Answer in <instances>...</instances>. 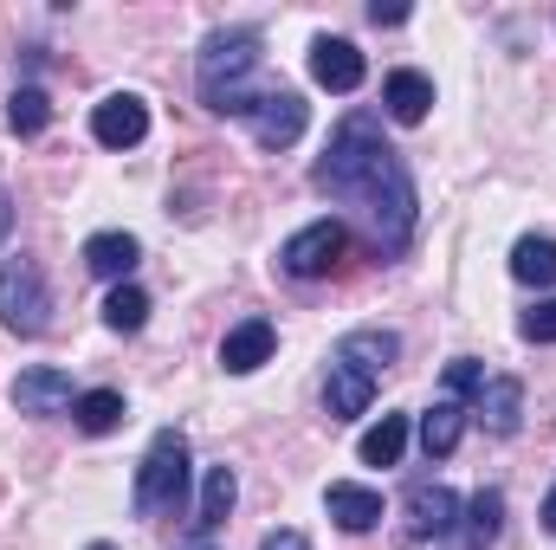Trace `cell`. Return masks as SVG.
Listing matches in <instances>:
<instances>
[{"mask_svg": "<svg viewBox=\"0 0 556 550\" xmlns=\"http://www.w3.org/2000/svg\"><path fill=\"white\" fill-rule=\"evenodd\" d=\"M311 188L330 195V201H343V208H356L369 221V247L376 253H402L415 240V214H420L415 175H408L402 149L382 142V124L369 111H350L337 124L324 162L311 168Z\"/></svg>", "mask_w": 556, "mask_h": 550, "instance_id": "1", "label": "cell"}, {"mask_svg": "<svg viewBox=\"0 0 556 550\" xmlns=\"http://www.w3.org/2000/svg\"><path fill=\"white\" fill-rule=\"evenodd\" d=\"M266 59V39L253 26H227L201 46V65H194V91L214 117H253L260 91H253V72Z\"/></svg>", "mask_w": 556, "mask_h": 550, "instance_id": "2", "label": "cell"}, {"mask_svg": "<svg viewBox=\"0 0 556 550\" xmlns=\"http://www.w3.org/2000/svg\"><path fill=\"white\" fill-rule=\"evenodd\" d=\"M188 440L175 434V427H162L155 440H149V453H142L137 466V512L142 518H168V512H181V499H188Z\"/></svg>", "mask_w": 556, "mask_h": 550, "instance_id": "3", "label": "cell"}, {"mask_svg": "<svg viewBox=\"0 0 556 550\" xmlns=\"http://www.w3.org/2000/svg\"><path fill=\"white\" fill-rule=\"evenodd\" d=\"M46 311H52V291H46V273L33 260H7L0 266V324L13 337H39L46 330Z\"/></svg>", "mask_w": 556, "mask_h": 550, "instance_id": "4", "label": "cell"}, {"mask_svg": "<svg viewBox=\"0 0 556 550\" xmlns=\"http://www.w3.org/2000/svg\"><path fill=\"white\" fill-rule=\"evenodd\" d=\"M343 247H350V227H343V221H311V227H298V234L285 240L278 266L291 278H324L343 260Z\"/></svg>", "mask_w": 556, "mask_h": 550, "instance_id": "5", "label": "cell"}, {"mask_svg": "<svg viewBox=\"0 0 556 550\" xmlns=\"http://www.w3.org/2000/svg\"><path fill=\"white\" fill-rule=\"evenodd\" d=\"M247 124H253L260 149H291V142L304 137V124H311V104L298 91H260V104H253Z\"/></svg>", "mask_w": 556, "mask_h": 550, "instance_id": "6", "label": "cell"}, {"mask_svg": "<svg viewBox=\"0 0 556 550\" xmlns=\"http://www.w3.org/2000/svg\"><path fill=\"white\" fill-rule=\"evenodd\" d=\"M91 137L104 142V149H137L149 137V104H142L137 91H111L98 111H91Z\"/></svg>", "mask_w": 556, "mask_h": 550, "instance_id": "7", "label": "cell"}, {"mask_svg": "<svg viewBox=\"0 0 556 550\" xmlns=\"http://www.w3.org/2000/svg\"><path fill=\"white\" fill-rule=\"evenodd\" d=\"M498 532H505V492H498V486H479V492L459 505V525H453L446 538H453V550H492Z\"/></svg>", "mask_w": 556, "mask_h": 550, "instance_id": "8", "label": "cell"}, {"mask_svg": "<svg viewBox=\"0 0 556 550\" xmlns=\"http://www.w3.org/2000/svg\"><path fill=\"white\" fill-rule=\"evenodd\" d=\"M72 402H78V389H72V376L52 370V363L13 376V409L20 414H59V409H72Z\"/></svg>", "mask_w": 556, "mask_h": 550, "instance_id": "9", "label": "cell"}, {"mask_svg": "<svg viewBox=\"0 0 556 550\" xmlns=\"http://www.w3.org/2000/svg\"><path fill=\"white\" fill-rule=\"evenodd\" d=\"M363 72H369V65H363V52H356L350 39H330V33H324V39L311 46V78H317L324 91L350 98V91L363 85Z\"/></svg>", "mask_w": 556, "mask_h": 550, "instance_id": "10", "label": "cell"}, {"mask_svg": "<svg viewBox=\"0 0 556 550\" xmlns=\"http://www.w3.org/2000/svg\"><path fill=\"white\" fill-rule=\"evenodd\" d=\"M273 343H278L273 324H266V317H247V324H233V330L220 337V370H227V376H253V370L273 357Z\"/></svg>", "mask_w": 556, "mask_h": 550, "instance_id": "11", "label": "cell"}, {"mask_svg": "<svg viewBox=\"0 0 556 550\" xmlns=\"http://www.w3.org/2000/svg\"><path fill=\"white\" fill-rule=\"evenodd\" d=\"M324 512L343 525V532H376L382 525V492L376 486H356V479H337L324 492Z\"/></svg>", "mask_w": 556, "mask_h": 550, "instance_id": "12", "label": "cell"}, {"mask_svg": "<svg viewBox=\"0 0 556 550\" xmlns=\"http://www.w3.org/2000/svg\"><path fill=\"white\" fill-rule=\"evenodd\" d=\"M459 525V499L446 486H415L408 492V538H446Z\"/></svg>", "mask_w": 556, "mask_h": 550, "instance_id": "13", "label": "cell"}, {"mask_svg": "<svg viewBox=\"0 0 556 550\" xmlns=\"http://www.w3.org/2000/svg\"><path fill=\"white\" fill-rule=\"evenodd\" d=\"M395 357H402V337H395V330H350V337L337 343V363L363 370L369 383H376V376H382V370H389Z\"/></svg>", "mask_w": 556, "mask_h": 550, "instance_id": "14", "label": "cell"}, {"mask_svg": "<svg viewBox=\"0 0 556 550\" xmlns=\"http://www.w3.org/2000/svg\"><path fill=\"white\" fill-rule=\"evenodd\" d=\"M369 402H376V383L363 370H350V363H330V376H324V409H330V421H356V414H369Z\"/></svg>", "mask_w": 556, "mask_h": 550, "instance_id": "15", "label": "cell"}, {"mask_svg": "<svg viewBox=\"0 0 556 550\" xmlns=\"http://www.w3.org/2000/svg\"><path fill=\"white\" fill-rule=\"evenodd\" d=\"M137 260H142L137 234H91V240H85V266H91L98 278H117V285H130Z\"/></svg>", "mask_w": 556, "mask_h": 550, "instance_id": "16", "label": "cell"}, {"mask_svg": "<svg viewBox=\"0 0 556 550\" xmlns=\"http://www.w3.org/2000/svg\"><path fill=\"white\" fill-rule=\"evenodd\" d=\"M233 499H240V479H233V466H227V460H220V466H207V479H201V505H194V538H207L214 525H227Z\"/></svg>", "mask_w": 556, "mask_h": 550, "instance_id": "17", "label": "cell"}, {"mask_svg": "<svg viewBox=\"0 0 556 550\" xmlns=\"http://www.w3.org/2000/svg\"><path fill=\"white\" fill-rule=\"evenodd\" d=\"M479 421L492 434H518V421H525V383L518 376H492L479 389Z\"/></svg>", "mask_w": 556, "mask_h": 550, "instance_id": "18", "label": "cell"}, {"mask_svg": "<svg viewBox=\"0 0 556 550\" xmlns=\"http://www.w3.org/2000/svg\"><path fill=\"white\" fill-rule=\"evenodd\" d=\"M382 104H389V117H395V124H420V117H427V104H433V85H427L420 72H389Z\"/></svg>", "mask_w": 556, "mask_h": 550, "instance_id": "19", "label": "cell"}, {"mask_svg": "<svg viewBox=\"0 0 556 550\" xmlns=\"http://www.w3.org/2000/svg\"><path fill=\"white\" fill-rule=\"evenodd\" d=\"M459 434H466V409H459V402H433V409L420 414V447H427V460H446V453L459 447Z\"/></svg>", "mask_w": 556, "mask_h": 550, "instance_id": "20", "label": "cell"}, {"mask_svg": "<svg viewBox=\"0 0 556 550\" xmlns=\"http://www.w3.org/2000/svg\"><path fill=\"white\" fill-rule=\"evenodd\" d=\"M511 278L518 285H556V240L551 234H525L511 247Z\"/></svg>", "mask_w": 556, "mask_h": 550, "instance_id": "21", "label": "cell"}, {"mask_svg": "<svg viewBox=\"0 0 556 550\" xmlns=\"http://www.w3.org/2000/svg\"><path fill=\"white\" fill-rule=\"evenodd\" d=\"M402 447H408V414H382L369 434H363V466H395L402 460Z\"/></svg>", "mask_w": 556, "mask_h": 550, "instance_id": "22", "label": "cell"}, {"mask_svg": "<svg viewBox=\"0 0 556 550\" xmlns=\"http://www.w3.org/2000/svg\"><path fill=\"white\" fill-rule=\"evenodd\" d=\"M7 124H13V137H39V130L52 124V98H46L39 85H20V91L7 98Z\"/></svg>", "mask_w": 556, "mask_h": 550, "instance_id": "23", "label": "cell"}, {"mask_svg": "<svg viewBox=\"0 0 556 550\" xmlns=\"http://www.w3.org/2000/svg\"><path fill=\"white\" fill-rule=\"evenodd\" d=\"M72 421H78L85 434H111V427L124 421V396H117V389H85V396L72 402Z\"/></svg>", "mask_w": 556, "mask_h": 550, "instance_id": "24", "label": "cell"}, {"mask_svg": "<svg viewBox=\"0 0 556 550\" xmlns=\"http://www.w3.org/2000/svg\"><path fill=\"white\" fill-rule=\"evenodd\" d=\"M104 324L124 330V337L142 330V324H149V291H142V285H111V298H104Z\"/></svg>", "mask_w": 556, "mask_h": 550, "instance_id": "25", "label": "cell"}, {"mask_svg": "<svg viewBox=\"0 0 556 550\" xmlns=\"http://www.w3.org/2000/svg\"><path fill=\"white\" fill-rule=\"evenodd\" d=\"M485 389V370L472 363V357H453L446 363V402H466V396H479Z\"/></svg>", "mask_w": 556, "mask_h": 550, "instance_id": "26", "label": "cell"}, {"mask_svg": "<svg viewBox=\"0 0 556 550\" xmlns=\"http://www.w3.org/2000/svg\"><path fill=\"white\" fill-rule=\"evenodd\" d=\"M525 343H556V298H544L538 311H525Z\"/></svg>", "mask_w": 556, "mask_h": 550, "instance_id": "27", "label": "cell"}, {"mask_svg": "<svg viewBox=\"0 0 556 550\" xmlns=\"http://www.w3.org/2000/svg\"><path fill=\"white\" fill-rule=\"evenodd\" d=\"M260 550H311V545H304V532H266Z\"/></svg>", "mask_w": 556, "mask_h": 550, "instance_id": "28", "label": "cell"}, {"mask_svg": "<svg viewBox=\"0 0 556 550\" xmlns=\"http://www.w3.org/2000/svg\"><path fill=\"white\" fill-rule=\"evenodd\" d=\"M369 20H376V26H402V20H408V7H402V0H389V7H382V0H376V7H369Z\"/></svg>", "mask_w": 556, "mask_h": 550, "instance_id": "29", "label": "cell"}, {"mask_svg": "<svg viewBox=\"0 0 556 550\" xmlns=\"http://www.w3.org/2000/svg\"><path fill=\"white\" fill-rule=\"evenodd\" d=\"M7 234H13V201L0 195V240H7Z\"/></svg>", "mask_w": 556, "mask_h": 550, "instance_id": "30", "label": "cell"}, {"mask_svg": "<svg viewBox=\"0 0 556 550\" xmlns=\"http://www.w3.org/2000/svg\"><path fill=\"white\" fill-rule=\"evenodd\" d=\"M544 532H551V538H556V492H551V499H544Z\"/></svg>", "mask_w": 556, "mask_h": 550, "instance_id": "31", "label": "cell"}, {"mask_svg": "<svg viewBox=\"0 0 556 550\" xmlns=\"http://www.w3.org/2000/svg\"><path fill=\"white\" fill-rule=\"evenodd\" d=\"M85 550H117V545H85Z\"/></svg>", "mask_w": 556, "mask_h": 550, "instance_id": "32", "label": "cell"}, {"mask_svg": "<svg viewBox=\"0 0 556 550\" xmlns=\"http://www.w3.org/2000/svg\"><path fill=\"white\" fill-rule=\"evenodd\" d=\"M188 550H207V545H188Z\"/></svg>", "mask_w": 556, "mask_h": 550, "instance_id": "33", "label": "cell"}]
</instances>
